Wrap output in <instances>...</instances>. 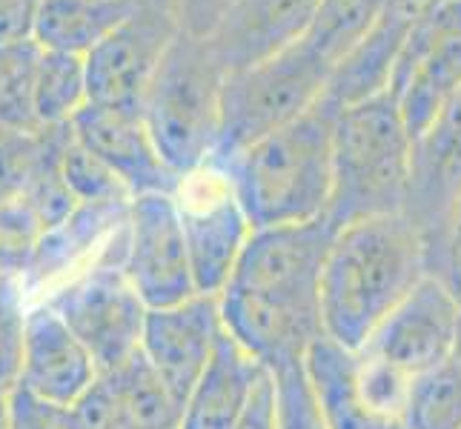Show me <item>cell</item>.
Returning <instances> with one entry per match:
<instances>
[{
  "label": "cell",
  "instance_id": "cell-8",
  "mask_svg": "<svg viewBox=\"0 0 461 429\" xmlns=\"http://www.w3.org/2000/svg\"><path fill=\"white\" fill-rule=\"evenodd\" d=\"M387 92L410 138L461 92V0L438 6L407 31Z\"/></svg>",
  "mask_w": 461,
  "mask_h": 429
},
{
  "label": "cell",
  "instance_id": "cell-14",
  "mask_svg": "<svg viewBox=\"0 0 461 429\" xmlns=\"http://www.w3.org/2000/svg\"><path fill=\"white\" fill-rule=\"evenodd\" d=\"M69 132L118 174L132 198L149 192L172 195L178 186L181 174L164 164L140 109L86 103L69 121Z\"/></svg>",
  "mask_w": 461,
  "mask_h": 429
},
{
  "label": "cell",
  "instance_id": "cell-4",
  "mask_svg": "<svg viewBox=\"0 0 461 429\" xmlns=\"http://www.w3.org/2000/svg\"><path fill=\"white\" fill-rule=\"evenodd\" d=\"M224 75L206 40L186 35L175 38L158 63L138 109L175 174L206 164L215 152Z\"/></svg>",
  "mask_w": 461,
  "mask_h": 429
},
{
  "label": "cell",
  "instance_id": "cell-16",
  "mask_svg": "<svg viewBox=\"0 0 461 429\" xmlns=\"http://www.w3.org/2000/svg\"><path fill=\"white\" fill-rule=\"evenodd\" d=\"M461 198V92L412 138L402 215L433 237Z\"/></svg>",
  "mask_w": 461,
  "mask_h": 429
},
{
  "label": "cell",
  "instance_id": "cell-15",
  "mask_svg": "<svg viewBox=\"0 0 461 429\" xmlns=\"http://www.w3.org/2000/svg\"><path fill=\"white\" fill-rule=\"evenodd\" d=\"M218 309L224 329L235 338V344L256 358L264 370L301 361L310 344L324 335L318 307L290 304L281 298L227 286L218 295Z\"/></svg>",
  "mask_w": 461,
  "mask_h": 429
},
{
  "label": "cell",
  "instance_id": "cell-19",
  "mask_svg": "<svg viewBox=\"0 0 461 429\" xmlns=\"http://www.w3.org/2000/svg\"><path fill=\"white\" fill-rule=\"evenodd\" d=\"M264 367L224 329L181 409V429H232Z\"/></svg>",
  "mask_w": 461,
  "mask_h": 429
},
{
  "label": "cell",
  "instance_id": "cell-6",
  "mask_svg": "<svg viewBox=\"0 0 461 429\" xmlns=\"http://www.w3.org/2000/svg\"><path fill=\"white\" fill-rule=\"evenodd\" d=\"M123 255L126 246L35 300L50 307L72 329L101 375L138 353L149 312L126 275Z\"/></svg>",
  "mask_w": 461,
  "mask_h": 429
},
{
  "label": "cell",
  "instance_id": "cell-39",
  "mask_svg": "<svg viewBox=\"0 0 461 429\" xmlns=\"http://www.w3.org/2000/svg\"><path fill=\"white\" fill-rule=\"evenodd\" d=\"M0 429H9V409H6V401H0Z\"/></svg>",
  "mask_w": 461,
  "mask_h": 429
},
{
  "label": "cell",
  "instance_id": "cell-37",
  "mask_svg": "<svg viewBox=\"0 0 461 429\" xmlns=\"http://www.w3.org/2000/svg\"><path fill=\"white\" fill-rule=\"evenodd\" d=\"M43 0H0V43L29 40L35 35V23Z\"/></svg>",
  "mask_w": 461,
  "mask_h": 429
},
{
  "label": "cell",
  "instance_id": "cell-20",
  "mask_svg": "<svg viewBox=\"0 0 461 429\" xmlns=\"http://www.w3.org/2000/svg\"><path fill=\"white\" fill-rule=\"evenodd\" d=\"M407 31H410L407 23L390 18L387 12L381 14V21L375 23L370 35L330 72L321 103L339 115L341 109H349L356 103L373 101L378 94H384L390 89L393 67H395V58H399Z\"/></svg>",
  "mask_w": 461,
  "mask_h": 429
},
{
  "label": "cell",
  "instance_id": "cell-7",
  "mask_svg": "<svg viewBox=\"0 0 461 429\" xmlns=\"http://www.w3.org/2000/svg\"><path fill=\"white\" fill-rule=\"evenodd\" d=\"M198 295H221L252 232L227 172L206 161L184 172L172 192Z\"/></svg>",
  "mask_w": 461,
  "mask_h": 429
},
{
  "label": "cell",
  "instance_id": "cell-33",
  "mask_svg": "<svg viewBox=\"0 0 461 429\" xmlns=\"http://www.w3.org/2000/svg\"><path fill=\"white\" fill-rule=\"evenodd\" d=\"M427 275H433L461 307V198L433 237L424 241Z\"/></svg>",
  "mask_w": 461,
  "mask_h": 429
},
{
  "label": "cell",
  "instance_id": "cell-13",
  "mask_svg": "<svg viewBox=\"0 0 461 429\" xmlns=\"http://www.w3.org/2000/svg\"><path fill=\"white\" fill-rule=\"evenodd\" d=\"M224 332L218 295H193L189 300L149 309L140 335V355L181 404L206 370L212 349Z\"/></svg>",
  "mask_w": 461,
  "mask_h": 429
},
{
  "label": "cell",
  "instance_id": "cell-26",
  "mask_svg": "<svg viewBox=\"0 0 461 429\" xmlns=\"http://www.w3.org/2000/svg\"><path fill=\"white\" fill-rule=\"evenodd\" d=\"M41 46L35 38L0 43V130L38 132L35 75Z\"/></svg>",
  "mask_w": 461,
  "mask_h": 429
},
{
  "label": "cell",
  "instance_id": "cell-30",
  "mask_svg": "<svg viewBox=\"0 0 461 429\" xmlns=\"http://www.w3.org/2000/svg\"><path fill=\"white\" fill-rule=\"evenodd\" d=\"M276 384V421L278 429H330L304 372V358L269 370Z\"/></svg>",
  "mask_w": 461,
  "mask_h": 429
},
{
  "label": "cell",
  "instance_id": "cell-9",
  "mask_svg": "<svg viewBox=\"0 0 461 429\" xmlns=\"http://www.w3.org/2000/svg\"><path fill=\"white\" fill-rule=\"evenodd\" d=\"M332 237L336 229L327 218L252 229L227 286L321 309L318 286Z\"/></svg>",
  "mask_w": 461,
  "mask_h": 429
},
{
  "label": "cell",
  "instance_id": "cell-27",
  "mask_svg": "<svg viewBox=\"0 0 461 429\" xmlns=\"http://www.w3.org/2000/svg\"><path fill=\"white\" fill-rule=\"evenodd\" d=\"M402 429H461V370L453 358L412 378Z\"/></svg>",
  "mask_w": 461,
  "mask_h": 429
},
{
  "label": "cell",
  "instance_id": "cell-2",
  "mask_svg": "<svg viewBox=\"0 0 461 429\" xmlns=\"http://www.w3.org/2000/svg\"><path fill=\"white\" fill-rule=\"evenodd\" d=\"M332 123L321 101L307 115L224 161L232 192L252 229L310 224L327 215L332 192Z\"/></svg>",
  "mask_w": 461,
  "mask_h": 429
},
{
  "label": "cell",
  "instance_id": "cell-17",
  "mask_svg": "<svg viewBox=\"0 0 461 429\" xmlns=\"http://www.w3.org/2000/svg\"><path fill=\"white\" fill-rule=\"evenodd\" d=\"M86 346L46 304H29L23 326V361L18 389L35 401L67 409L98 380Z\"/></svg>",
  "mask_w": 461,
  "mask_h": 429
},
{
  "label": "cell",
  "instance_id": "cell-40",
  "mask_svg": "<svg viewBox=\"0 0 461 429\" xmlns=\"http://www.w3.org/2000/svg\"><path fill=\"white\" fill-rule=\"evenodd\" d=\"M453 361L458 363V370H461V326H458V341H456V353H453Z\"/></svg>",
  "mask_w": 461,
  "mask_h": 429
},
{
  "label": "cell",
  "instance_id": "cell-5",
  "mask_svg": "<svg viewBox=\"0 0 461 429\" xmlns=\"http://www.w3.org/2000/svg\"><path fill=\"white\" fill-rule=\"evenodd\" d=\"M327 81L330 67L304 43L247 69L227 72L221 89V130L210 161H224L307 115L324 98Z\"/></svg>",
  "mask_w": 461,
  "mask_h": 429
},
{
  "label": "cell",
  "instance_id": "cell-10",
  "mask_svg": "<svg viewBox=\"0 0 461 429\" xmlns=\"http://www.w3.org/2000/svg\"><path fill=\"white\" fill-rule=\"evenodd\" d=\"M175 38L178 23L169 0H138L130 18L84 58L89 103L138 109Z\"/></svg>",
  "mask_w": 461,
  "mask_h": 429
},
{
  "label": "cell",
  "instance_id": "cell-28",
  "mask_svg": "<svg viewBox=\"0 0 461 429\" xmlns=\"http://www.w3.org/2000/svg\"><path fill=\"white\" fill-rule=\"evenodd\" d=\"M60 174L75 203H126L132 201L130 189L109 169L98 155H92L72 135L60 155Z\"/></svg>",
  "mask_w": 461,
  "mask_h": 429
},
{
  "label": "cell",
  "instance_id": "cell-25",
  "mask_svg": "<svg viewBox=\"0 0 461 429\" xmlns=\"http://www.w3.org/2000/svg\"><path fill=\"white\" fill-rule=\"evenodd\" d=\"M104 378L115 387L138 429H181V404L172 398L140 349L113 372H104Z\"/></svg>",
  "mask_w": 461,
  "mask_h": 429
},
{
  "label": "cell",
  "instance_id": "cell-1",
  "mask_svg": "<svg viewBox=\"0 0 461 429\" xmlns=\"http://www.w3.org/2000/svg\"><path fill=\"white\" fill-rule=\"evenodd\" d=\"M424 275V237L402 212L341 227L318 286L324 335L358 353Z\"/></svg>",
  "mask_w": 461,
  "mask_h": 429
},
{
  "label": "cell",
  "instance_id": "cell-24",
  "mask_svg": "<svg viewBox=\"0 0 461 429\" xmlns=\"http://www.w3.org/2000/svg\"><path fill=\"white\" fill-rule=\"evenodd\" d=\"M86 103V60L81 55L41 49L35 75V118L41 130L67 126Z\"/></svg>",
  "mask_w": 461,
  "mask_h": 429
},
{
  "label": "cell",
  "instance_id": "cell-29",
  "mask_svg": "<svg viewBox=\"0 0 461 429\" xmlns=\"http://www.w3.org/2000/svg\"><path fill=\"white\" fill-rule=\"evenodd\" d=\"M412 375L402 372L393 363L358 353V392L370 416L381 426H402L404 404L410 395Z\"/></svg>",
  "mask_w": 461,
  "mask_h": 429
},
{
  "label": "cell",
  "instance_id": "cell-21",
  "mask_svg": "<svg viewBox=\"0 0 461 429\" xmlns=\"http://www.w3.org/2000/svg\"><path fill=\"white\" fill-rule=\"evenodd\" d=\"M304 372L330 429H402L381 426L358 392V353L332 338H315L304 355Z\"/></svg>",
  "mask_w": 461,
  "mask_h": 429
},
{
  "label": "cell",
  "instance_id": "cell-41",
  "mask_svg": "<svg viewBox=\"0 0 461 429\" xmlns=\"http://www.w3.org/2000/svg\"><path fill=\"white\" fill-rule=\"evenodd\" d=\"M0 132H4V130H0Z\"/></svg>",
  "mask_w": 461,
  "mask_h": 429
},
{
  "label": "cell",
  "instance_id": "cell-31",
  "mask_svg": "<svg viewBox=\"0 0 461 429\" xmlns=\"http://www.w3.org/2000/svg\"><path fill=\"white\" fill-rule=\"evenodd\" d=\"M26 309L29 300L23 298L18 281L0 278V401H6L18 389Z\"/></svg>",
  "mask_w": 461,
  "mask_h": 429
},
{
  "label": "cell",
  "instance_id": "cell-12",
  "mask_svg": "<svg viewBox=\"0 0 461 429\" xmlns=\"http://www.w3.org/2000/svg\"><path fill=\"white\" fill-rule=\"evenodd\" d=\"M461 307L433 278L424 275L404 300L381 321L358 353L399 367L407 375L430 372L456 353Z\"/></svg>",
  "mask_w": 461,
  "mask_h": 429
},
{
  "label": "cell",
  "instance_id": "cell-36",
  "mask_svg": "<svg viewBox=\"0 0 461 429\" xmlns=\"http://www.w3.org/2000/svg\"><path fill=\"white\" fill-rule=\"evenodd\" d=\"M9 429H63L60 409L35 401L23 389H14L6 398Z\"/></svg>",
  "mask_w": 461,
  "mask_h": 429
},
{
  "label": "cell",
  "instance_id": "cell-35",
  "mask_svg": "<svg viewBox=\"0 0 461 429\" xmlns=\"http://www.w3.org/2000/svg\"><path fill=\"white\" fill-rule=\"evenodd\" d=\"M232 429H278L276 421V384L269 370L261 372V378L252 387V395L247 407L241 409V416L232 424Z\"/></svg>",
  "mask_w": 461,
  "mask_h": 429
},
{
  "label": "cell",
  "instance_id": "cell-34",
  "mask_svg": "<svg viewBox=\"0 0 461 429\" xmlns=\"http://www.w3.org/2000/svg\"><path fill=\"white\" fill-rule=\"evenodd\" d=\"M235 0H169L178 35L206 40L215 31V26L224 21V14Z\"/></svg>",
  "mask_w": 461,
  "mask_h": 429
},
{
  "label": "cell",
  "instance_id": "cell-22",
  "mask_svg": "<svg viewBox=\"0 0 461 429\" xmlns=\"http://www.w3.org/2000/svg\"><path fill=\"white\" fill-rule=\"evenodd\" d=\"M135 6L138 0H43L32 38L41 49L86 58Z\"/></svg>",
  "mask_w": 461,
  "mask_h": 429
},
{
  "label": "cell",
  "instance_id": "cell-23",
  "mask_svg": "<svg viewBox=\"0 0 461 429\" xmlns=\"http://www.w3.org/2000/svg\"><path fill=\"white\" fill-rule=\"evenodd\" d=\"M384 6L387 0H318L301 43L332 72L375 29Z\"/></svg>",
  "mask_w": 461,
  "mask_h": 429
},
{
  "label": "cell",
  "instance_id": "cell-3",
  "mask_svg": "<svg viewBox=\"0 0 461 429\" xmlns=\"http://www.w3.org/2000/svg\"><path fill=\"white\" fill-rule=\"evenodd\" d=\"M410 152L412 138L390 92L341 109L332 123V192L324 215L330 227L339 232L356 220L399 215Z\"/></svg>",
  "mask_w": 461,
  "mask_h": 429
},
{
  "label": "cell",
  "instance_id": "cell-38",
  "mask_svg": "<svg viewBox=\"0 0 461 429\" xmlns=\"http://www.w3.org/2000/svg\"><path fill=\"white\" fill-rule=\"evenodd\" d=\"M444 4H450V0H387L384 12L390 14V18L402 21L412 29L421 18H427V14L436 12Z\"/></svg>",
  "mask_w": 461,
  "mask_h": 429
},
{
  "label": "cell",
  "instance_id": "cell-18",
  "mask_svg": "<svg viewBox=\"0 0 461 429\" xmlns=\"http://www.w3.org/2000/svg\"><path fill=\"white\" fill-rule=\"evenodd\" d=\"M315 6L318 0H235L206 46L224 72L247 69L298 46Z\"/></svg>",
  "mask_w": 461,
  "mask_h": 429
},
{
  "label": "cell",
  "instance_id": "cell-11",
  "mask_svg": "<svg viewBox=\"0 0 461 429\" xmlns=\"http://www.w3.org/2000/svg\"><path fill=\"white\" fill-rule=\"evenodd\" d=\"M123 269L147 309L172 307L198 295L172 195L149 192L130 201Z\"/></svg>",
  "mask_w": 461,
  "mask_h": 429
},
{
  "label": "cell",
  "instance_id": "cell-32",
  "mask_svg": "<svg viewBox=\"0 0 461 429\" xmlns=\"http://www.w3.org/2000/svg\"><path fill=\"white\" fill-rule=\"evenodd\" d=\"M60 418L63 429H138L115 387L104 375H98V380L72 407L60 409Z\"/></svg>",
  "mask_w": 461,
  "mask_h": 429
}]
</instances>
